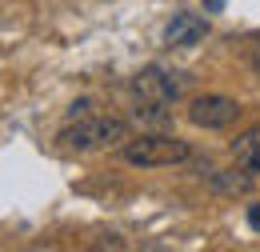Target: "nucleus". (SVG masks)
I'll use <instances>...</instances> for the list:
<instances>
[{
    "label": "nucleus",
    "mask_w": 260,
    "mask_h": 252,
    "mask_svg": "<svg viewBox=\"0 0 260 252\" xmlns=\"http://www.w3.org/2000/svg\"><path fill=\"white\" fill-rule=\"evenodd\" d=\"M232 160H236L240 168H248L252 176H260V124L244 128V132L232 140Z\"/></svg>",
    "instance_id": "8"
},
{
    "label": "nucleus",
    "mask_w": 260,
    "mask_h": 252,
    "mask_svg": "<svg viewBox=\"0 0 260 252\" xmlns=\"http://www.w3.org/2000/svg\"><path fill=\"white\" fill-rule=\"evenodd\" d=\"M120 156L132 168H164V164H184L192 156V148H188V140H180L172 132H144V136H132L120 148Z\"/></svg>",
    "instance_id": "2"
},
{
    "label": "nucleus",
    "mask_w": 260,
    "mask_h": 252,
    "mask_svg": "<svg viewBox=\"0 0 260 252\" xmlns=\"http://www.w3.org/2000/svg\"><path fill=\"white\" fill-rule=\"evenodd\" d=\"M240 104L232 96H216V92H204V96H192L188 100V120L204 132H220V128H232L240 120Z\"/></svg>",
    "instance_id": "4"
},
{
    "label": "nucleus",
    "mask_w": 260,
    "mask_h": 252,
    "mask_svg": "<svg viewBox=\"0 0 260 252\" xmlns=\"http://www.w3.org/2000/svg\"><path fill=\"white\" fill-rule=\"evenodd\" d=\"M80 116H92V100H88V96L68 104V120H80Z\"/></svg>",
    "instance_id": "9"
},
{
    "label": "nucleus",
    "mask_w": 260,
    "mask_h": 252,
    "mask_svg": "<svg viewBox=\"0 0 260 252\" xmlns=\"http://www.w3.org/2000/svg\"><path fill=\"white\" fill-rule=\"evenodd\" d=\"M224 8V0H204V12H220Z\"/></svg>",
    "instance_id": "11"
},
{
    "label": "nucleus",
    "mask_w": 260,
    "mask_h": 252,
    "mask_svg": "<svg viewBox=\"0 0 260 252\" xmlns=\"http://www.w3.org/2000/svg\"><path fill=\"white\" fill-rule=\"evenodd\" d=\"M252 64L260 68V44H252Z\"/></svg>",
    "instance_id": "12"
},
{
    "label": "nucleus",
    "mask_w": 260,
    "mask_h": 252,
    "mask_svg": "<svg viewBox=\"0 0 260 252\" xmlns=\"http://www.w3.org/2000/svg\"><path fill=\"white\" fill-rule=\"evenodd\" d=\"M192 76L188 72H176V68H164V64H148L132 76V96L136 100H160V104H172L188 92Z\"/></svg>",
    "instance_id": "3"
},
{
    "label": "nucleus",
    "mask_w": 260,
    "mask_h": 252,
    "mask_svg": "<svg viewBox=\"0 0 260 252\" xmlns=\"http://www.w3.org/2000/svg\"><path fill=\"white\" fill-rule=\"evenodd\" d=\"M252 180H256V176H252L248 168H240V164H236V168H212V172H208V184L220 192V196H248V192H252Z\"/></svg>",
    "instance_id": "6"
},
{
    "label": "nucleus",
    "mask_w": 260,
    "mask_h": 252,
    "mask_svg": "<svg viewBox=\"0 0 260 252\" xmlns=\"http://www.w3.org/2000/svg\"><path fill=\"white\" fill-rule=\"evenodd\" d=\"M248 228L260 232V200H256V204H248Z\"/></svg>",
    "instance_id": "10"
},
{
    "label": "nucleus",
    "mask_w": 260,
    "mask_h": 252,
    "mask_svg": "<svg viewBox=\"0 0 260 252\" xmlns=\"http://www.w3.org/2000/svg\"><path fill=\"white\" fill-rule=\"evenodd\" d=\"M132 124L144 128V132H172V112H168V104H160V100H136Z\"/></svg>",
    "instance_id": "7"
},
{
    "label": "nucleus",
    "mask_w": 260,
    "mask_h": 252,
    "mask_svg": "<svg viewBox=\"0 0 260 252\" xmlns=\"http://www.w3.org/2000/svg\"><path fill=\"white\" fill-rule=\"evenodd\" d=\"M60 148L68 152H100V148H124L132 140V124L120 116H80V120H68L56 132Z\"/></svg>",
    "instance_id": "1"
},
{
    "label": "nucleus",
    "mask_w": 260,
    "mask_h": 252,
    "mask_svg": "<svg viewBox=\"0 0 260 252\" xmlns=\"http://www.w3.org/2000/svg\"><path fill=\"white\" fill-rule=\"evenodd\" d=\"M208 36V16H200V12H176L172 20H168V28H164V44H172V48H192Z\"/></svg>",
    "instance_id": "5"
}]
</instances>
